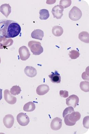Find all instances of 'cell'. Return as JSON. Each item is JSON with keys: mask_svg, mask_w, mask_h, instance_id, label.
I'll return each mask as SVG.
<instances>
[{"mask_svg": "<svg viewBox=\"0 0 89 134\" xmlns=\"http://www.w3.org/2000/svg\"><path fill=\"white\" fill-rule=\"evenodd\" d=\"M21 30L20 25L16 21L7 19L0 20V37L15 38L19 35Z\"/></svg>", "mask_w": 89, "mask_h": 134, "instance_id": "cell-1", "label": "cell"}, {"mask_svg": "<svg viewBox=\"0 0 89 134\" xmlns=\"http://www.w3.org/2000/svg\"><path fill=\"white\" fill-rule=\"evenodd\" d=\"M28 45L34 55H40L44 51L41 42L38 41H30L28 42Z\"/></svg>", "mask_w": 89, "mask_h": 134, "instance_id": "cell-2", "label": "cell"}, {"mask_svg": "<svg viewBox=\"0 0 89 134\" xmlns=\"http://www.w3.org/2000/svg\"><path fill=\"white\" fill-rule=\"evenodd\" d=\"M82 13L80 9L76 6H74L69 13V17L73 21H78L81 19Z\"/></svg>", "mask_w": 89, "mask_h": 134, "instance_id": "cell-3", "label": "cell"}, {"mask_svg": "<svg viewBox=\"0 0 89 134\" xmlns=\"http://www.w3.org/2000/svg\"><path fill=\"white\" fill-rule=\"evenodd\" d=\"M17 120L20 126H26L29 124L30 122L29 116L24 113H20L17 115Z\"/></svg>", "mask_w": 89, "mask_h": 134, "instance_id": "cell-4", "label": "cell"}, {"mask_svg": "<svg viewBox=\"0 0 89 134\" xmlns=\"http://www.w3.org/2000/svg\"><path fill=\"white\" fill-rule=\"evenodd\" d=\"M63 8L60 5H57L52 9V13L54 18L57 19H61L63 15Z\"/></svg>", "mask_w": 89, "mask_h": 134, "instance_id": "cell-5", "label": "cell"}, {"mask_svg": "<svg viewBox=\"0 0 89 134\" xmlns=\"http://www.w3.org/2000/svg\"><path fill=\"white\" fill-rule=\"evenodd\" d=\"M19 53L20 58L21 60L26 61L30 58V53L27 47L22 46L19 48Z\"/></svg>", "mask_w": 89, "mask_h": 134, "instance_id": "cell-6", "label": "cell"}, {"mask_svg": "<svg viewBox=\"0 0 89 134\" xmlns=\"http://www.w3.org/2000/svg\"><path fill=\"white\" fill-rule=\"evenodd\" d=\"M66 104L68 106L76 107L79 102V97L76 95L73 94L66 99Z\"/></svg>", "mask_w": 89, "mask_h": 134, "instance_id": "cell-7", "label": "cell"}, {"mask_svg": "<svg viewBox=\"0 0 89 134\" xmlns=\"http://www.w3.org/2000/svg\"><path fill=\"white\" fill-rule=\"evenodd\" d=\"M14 43V41L11 38H7L4 37H0V49H7V48L11 46Z\"/></svg>", "mask_w": 89, "mask_h": 134, "instance_id": "cell-8", "label": "cell"}, {"mask_svg": "<svg viewBox=\"0 0 89 134\" xmlns=\"http://www.w3.org/2000/svg\"><path fill=\"white\" fill-rule=\"evenodd\" d=\"M4 97L5 100L9 104H14L17 102V98L10 94V91L6 89L4 91Z\"/></svg>", "mask_w": 89, "mask_h": 134, "instance_id": "cell-9", "label": "cell"}, {"mask_svg": "<svg viewBox=\"0 0 89 134\" xmlns=\"http://www.w3.org/2000/svg\"><path fill=\"white\" fill-rule=\"evenodd\" d=\"M15 122V119L12 115L10 114L5 115L3 119V123L7 128L10 129L12 127Z\"/></svg>", "mask_w": 89, "mask_h": 134, "instance_id": "cell-10", "label": "cell"}, {"mask_svg": "<svg viewBox=\"0 0 89 134\" xmlns=\"http://www.w3.org/2000/svg\"><path fill=\"white\" fill-rule=\"evenodd\" d=\"M62 126V120L58 117L54 119L51 122L50 127L53 130H59Z\"/></svg>", "mask_w": 89, "mask_h": 134, "instance_id": "cell-11", "label": "cell"}, {"mask_svg": "<svg viewBox=\"0 0 89 134\" xmlns=\"http://www.w3.org/2000/svg\"><path fill=\"white\" fill-rule=\"evenodd\" d=\"M0 12L8 18L11 12V8L9 4H3L0 6Z\"/></svg>", "mask_w": 89, "mask_h": 134, "instance_id": "cell-12", "label": "cell"}, {"mask_svg": "<svg viewBox=\"0 0 89 134\" xmlns=\"http://www.w3.org/2000/svg\"><path fill=\"white\" fill-rule=\"evenodd\" d=\"M50 90L49 87L47 85H40L37 87L36 92L37 94L39 96H43L48 92Z\"/></svg>", "mask_w": 89, "mask_h": 134, "instance_id": "cell-13", "label": "cell"}, {"mask_svg": "<svg viewBox=\"0 0 89 134\" xmlns=\"http://www.w3.org/2000/svg\"><path fill=\"white\" fill-rule=\"evenodd\" d=\"M24 71L27 76L31 78L35 77L37 74L36 69L32 66H27L25 68Z\"/></svg>", "mask_w": 89, "mask_h": 134, "instance_id": "cell-14", "label": "cell"}, {"mask_svg": "<svg viewBox=\"0 0 89 134\" xmlns=\"http://www.w3.org/2000/svg\"><path fill=\"white\" fill-rule=\"evenodd\" d=\"M31 36L33 38L42 40L44 36V32L41 29H35L32 32Z\"/></svg>", "mask_w": 89, "mask_h": 134, "instance_id": "cell-15", "label": "cell"}, {"mask_svg": "<svg viewBox=\"0 0 89 134\" xmlns=\"http://www.w3.org/2000/svg\"><path fill=\"white\" fill-rule=\"evenodd\" d=\"M52 74L49 75L52 82L53 83H59L61 82V77L60 74L56 71L55 72H52Z\"/></svg>", "mask_w": 89, "mask_h": 134, "instance_id": "cell-16", "label": "cell"}, {"mask_svg": "<svg viewBox=\"0 0 89 134\" xmlns=\"http://www.w3.org/2000/svg\"><path fill=\"white\" fill-rule=\"evenodd\" d=\"M81 118V114L79 112H73L69 114L68 118L69 120L72 122H76L77 121L80 120Z\"/></svg>", "mask_w": 89, "mask_h": 134, "instance_id": "cell-17", "label": "cell"}, {"mask_svg": "<svg viewBox=\"0 0 89 134\" xmlns=\"http://www.w3.org/2000/svg\"><path fill=\"white\" fill-rule=\"evenodd\" d=\"M52 31L53 34L56 37L60 36L63 32V30L62 27L58 26L53 27Z\"/></svg>", "mask_w": 89, "mask_h": 134, "instance_id": "cell-18", "label": "cell"}, {"mask_svg": "<svg viewBox=\"0 0 89 134\" xmlns=\"http://www.w3.org/2000/svg\"><path fill=\"white\" fill-rule=\"evenodd\" d=\"M36 106L35 103L32 102H29L26 103L23 107L24 111L26 112H32L35 109Z\"/></svg>", "mask_w": 89, "mask_h": 134, "instance_id": "cell-19", "label": "cell"}, {"mask_svg": "<svg viewBox=\"0 0 89 134\" xmlns=\"http://www.w3.org/2000/svg\"><path fill=\"white\" fill-rule=\"evenodd\" d=\"M79 38L83 42L88 43H89V35L86 31H82L79 34Z\"/></svg>", "mask_w": 89, "mask_h": 134, "instance_id": "cell-20", "label": "cell"}, {"mask_svg": "<svg viewBox=\"0 0 89 134\" xmlns=\"http://www.w3.org/2000/svg\"><path fill=\"white\" fill-rule=\"evenodd\" d=\"M39 13L40 14V18L41 20H47L49 18V13L48 10L47 9L40 10Z\"/></svg>", "mask_w": 89, "mask_h": 134, "instance_id": "cell-21", "label": "cell"}, {"mask_svg": "<svg viewBox=\"0 0 89 134\" xmlns=\"http://www.w3.org/2000/svg\"><path fill=\"white\" fill-rule=\"evenodd\" d=\"M80 86L81 90L85 92H87L89 91V82L84 81L80 83Z\"/></svg>", "mask_w": 89, "mask_h": 134, "instance_id": "cell-22", "label": "cell"}, {"mask_svg": "<svg viewBox=\"0 0 89 134\" xmlns=\"http://www.w3.org/2000/svg\"><path fill=\"white\" fill-rule=\"evenodd\" d=\"M21 88L19 86H14L10 89V92L12 95L14 96L18 95L21 92Z\"/></svg>", "mask_w": 89, "mask_h": 134, "instance_id": "cell-23", "label": "cell"}, {"mask_svg": "<svg viewBox=\"0 0 89 134\" xmlns=\"http://www.w3.org/2000/svg\"><path fill=\"white\" fill-rule=\"evenodd\" d=\"M80 54V53L78 51L72 50L69 52V55L71 59H75L79 57Z\"/></svg>", "mask_w": 89, "mask_h": 134, "instance_id": "cell-24", "label": "cell"}, {"mask_svg": "<svg viewBox=\"0 0 89 134\" xmlns=\"http://www.w3.org/2000/svg\"><path fill=\"white\" fill-rule=\"evenodd\" d=\"M71 3V0H61L60 2V5L62 6L64 9L66 8L70 7Z\"/></svg>", "mask_w": 89, "mask_h": 134, "instance_id": "cell-25", "label": "cell"}, {"mask_svg": "<svg viewBox=\"0 0 89 134\" xmlns=\"http://www.w3.org/2000/svg\"><path fill=\"white\" fill-rule=\"evenodd\" d=\"M74 111V110L73 108L72 107L70 106L69 107L65 109L63 111V116L64 118L65 116L67 114H71V113Z\"/></svg>", "mask_w": 89, "mask_h": 134, "instance_id": "cell-26", "label": "cell"}, {"mask_svg": "<svg viewBox=\"0 0 89 134\" xmlns=\"http://www.w3.org/2000/svg\"><path fill=\"white\" fill-rule=\"evenodd\" d=\"M68 116H69V114H67L64 118V121H65V124L67 126H74L75 125L76 122L71 121L68 118Z\"/></svg>", "mask_w": 89, "mask_h": 134, "instance_id": "cell-27", "label": "cell"}, {"mask_svg": "<svg viewBox=\"0 0 89 134\" xmlns=\"http://www.w3.org/2000/svg\"><path fill=\"white\" fill-rule=\"evenodd\" d=\"M84 127L88 129L89 128V116H87L85 117L83 120V122Z\"/></svg>", "mask_w": 89, "mask_h": 134, "instance_id": "cell-28", "label": "cell"}, {"mask_svg": "<svg viewBox=\"0 0 89 134\" xmlns=\"http://www.w3.org/2000/svg\"><path fill=\"white\" fill-rule=\"evenodd\" d=\"M60 95L61 97L66 98L68 97L69 96V92L68 91L60 90Z\"/></svg>", "mask_w": 89, "mask_h": 134, "instance_id": "cell-29", "label": "cell"}, {"mask_svg": "<svg viewBox=\"0 0 89 134\" xmlns=\"http://www.w3.org/2000/svg\"><path fill=\"white\" fill-rule=\"evenodd\" d=\"M2 91H3V90L2 89H0V101L2 99V98H3Z\"/></svg>", "mask_w": 89, "mask_h": 134, "instance_id": "cell-30", "label": "cell"}, {"mask_svg": "<svg viewBox=\"0 0 89 134\" xmlns=\"http://www.w3.org/2000/svg\"><path fill=\"white\" fill-rule=\"evenodd\" d=\"M1 57H0V64H1Z\"/></svg>", "mask_w": 89, "mask_h": 134, "instance_id": "cell-31", "label": "cell"}]
</instances>
